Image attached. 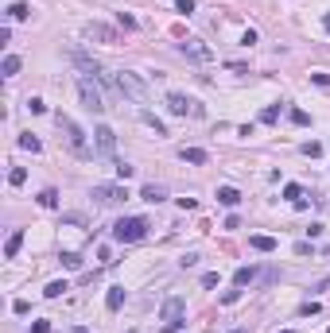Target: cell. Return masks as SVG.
Masks as SVG:
<instances>
[{"mask_svg": "<svg viewBox=\"0 0 330 333\" xmlns=\"http://www.w3.org/2000/svg\"><path fill=\"white\" fill-rule=\"evenodd\" d=\"M55 124H59L62 140H66V147H70V155H74V159H90V155H93V147H90V140H86V132L78 128L70 116H62V113L55 116Z\"/></svg>", "mask_w": 330, "mask_h": 333, "instance_id": "1", "label": "cell"}, {"mask_svg": "<svg viewBox=\"0 0 330 333\" xmlns=\"http://www.w3.org/2000/svg\"><path fill=\"white\" fill-rule=\"evenodd\" d=\"M70 62H74L78 70H82V78H93V82H105V86H117V74H105V66L97 62L93 55H86L82 47H74L70 51Z\"/></svg>", "mask_w": 330, "mask_h": 333, "instance_id": "2", "label": "cell"}, {"mask_svg": "<svg viewBox=\"0 0 330 333\" xmlns=\"http://www.w3.org/2000/svg\"><path fill=\"white\" fill-rule=\"evenodd\" d=\"M148 236V221L144 217H120L113 225V240L117 244H136V240H144Z\"/></svg>", "mask_w": 330, "mask_h": 333, "instance_id": "3", "label": "cell"}, {"mask_svg": "<svg viewBox=\"0 0 330 333\" xmlns=\"http://www.w3.org/2000/svg\"><path fill=\"white\" fill-rule=\"evenodd\" d=\"M117 89L128 97V101H136V105L148 101V86H144V78H140L136 70H120L117 74Z\"/></svg>", "mask_w": 330, "mask_h": 333, "instance_id": "4", "label": "cell"}, {"mask_svg": "<svg viewBox=\"0 0 330 333\" xmlns=\"http://www.w3.org/2000/svg\"><path fill=\"white\" fill-rule=\"evenodd\" d=\"M159 314H163V329L167 333H179L183 329V318H187V298H179V294H175V298H167Z\"/></svg>", "mask_w": 330, "mask_h": 333, "instance_id": "5", "label": "cell"}, {"mask_svg": "<svg viewBox=\"0 0 330 333\" xmlns=\"http://www.w3.org/2000/svg\"><path fill=\"white\" fill-rule=\"evenodd\" d=\"M90 198H93L97 205H124L128 198H132V194H128L124 186H109V182H97V186L90 190Z\"/></svg>", "mask_w": 330, "mask_h": 333, "instance_id": "6", "label": "cell"}, {"mask_svg": "<svg viewBox=\"0 0 330 333\" xmlns=\"http://www.w3.org/2000/svg\"><path fill=\"white\" fill-rule=\"evenodd\" d=\"M78 93H82V105L90 113H105V101H101V89L93 86V78H78Z\"/></svg>", "mask_w": 330, "mask_h": 333, "instance_id": "7", "label": "cell"}, {"mask_svg": "<svg viewBox=\"0 0 330 333\" xmlns=\"http://www.w3.org/2000/svg\"><path fill=\"white\" fill-rule=\"evenodd\" d=\"M167 109H171V116H187V113H191V116H202V113H206L198 101L183 97V93H167Z\"/></svg>", "mask_w": 330, "mask_h": 333, "instance_id": "8", "label": "cell"}, {"mask_svg": "<svg viewBox=\"0 0 330 333\" xmlns=\"http://www.w3.org/2000/svg\"><path fill=\"white\" fill-rule=\"evenodd\" d=\"M93 144H97V151H101L105 159H117V132L109 128V124H97V132H93Z\"/></svg>", "mask_w": 330, "mask_h": 333, "instance_id": "9", "label": "cell"}, {"mask_svg": "<svg viewBox=\"0 0 330 333\" xmlns=\"http://www.w3.org/2000/svg\"><path fill=\"white\" fill-rule=\"evenodd\" d=\"M179 51H183V58H191V62H214V51L202 43V39H183Z\"/></svg>", "mask_w": 330, "mask_h": 333, "instance_id": "10", "label": "cell"}, {"mask_svg": "<svg viewBox=\"0 0 330 333\" xmlns=\"http://www.w3.org/2000/svg\"><path fill=\"white\" fill-rule=\"evenodd\" d=\"M86 39H93V43H117V31L105 28V24H86Z\"/></svg>", "mask_w": 330, "mask_h": 333, "instance_id": "11", "label": "cell"}, {"mask_svg": "<svg viewBox=\"0 0 330 333\" xmlns=\"http://www.w3.org/2000/svg\"><path fill=\"white\" fill-rule=\"evenodd\" d=\"M179 159H183V163H195V167H202V163H210V155H206L202 147H179Z\"/></svg>", "mask_w": 330, "mask_h": 333, "instance_id": "12", "label": "cell"}, {"mask_svg": "<svg viewBox=\"0 0 330 333\" xmlns=\"http://www.w3.org/2000/svg\"><path fill=\"white\" fill-rule=\"evenodd\" d=\"M284 198L295 205V209H307V198H303V186H299V182H287V186H284Z\"/></svg>", "mask_w": 330, "mask_h": 333, "instance_id": "13", "label": "cell"}, {"mask_svg": "<svg viewBox=\"0 0 330 333\" xmlns=\"http://www.w3.org/2000/svg\"><path fill=\"white\" fill-rule=\"evenodd\" d=\"M256 279H260L256 267H237V271H233V283H237V287H253Z\"/></svg>", "mask_w": 330, "mask_h": 333, "instance_id": "14", "label": "cell"}, {"mask_svg": "<svg viewBox=\"0 0 330 333\" xmlns=\"http://www.w3.org/2000/svg\"><path fill=\"white\" fill-rule=\"evenodd\" d=\"M249 248H256V252H276V236L256 232V236H249Z\"/></svg>", "mask_w": 330, "mask_h": 333, "instance_id": "15", "label": "cell"}, {"mask_svg": "<svg viewBox=\"0 0 330 333\" xmlns=\"http://www.w3.org/2000/svg\"><path fill=\"white\" fill-rule=\"evenodd\" d=\"M20 248H24V229H16L12 236H8V244H4V256H8V260H16V256H20Z\"/></svg>", "mask_w": 330, "mask_h": 333, "instance_id": "16", "label": "cell"}, {"mask_svg": "<svg viewBox=\"0 0 330 333\" xmlns=\"http://www.w3.org/2000/svg\"><path fill=\"white\" fill-rule=\"evenodd\" d=\"M140 198H144V202H151V205H155V202H163V198H167V190H163V186H155V182H148V186L140 190Z\"/></svg>", "mask_w": 330, "mask_h": 333, "instance_id": "17", "label": "cell"}, {"mask_svg": "<svg viewBox=\"0 0 330 333\" xmlns=\"http://www.w3.org/2000/svg\"><path fill=\"white\" fill-rule=\"evenodd\" d=\"M218 202H222V205H237V202H241V190H233V186H218Z\"/></svg>", "mask_w": 330, "mask_h": 333, "instance_id": "18", "label": "cell"}, {"mask_svg": "<svg viewBox=\"0 0 330 333\" xmlns=\"http://www.w3.org/2000/svg\"><path fill=\"white\" fill-rule=\"evenodd\" d=\"M105 306H109V310H120V306H124V287H109Z\"/></svg>", "mask_w": 330, "mask_h": 333, "instance_id": "19", "label": "cell"}, {"mask_svg": "<svg viewBox=\"0 0 330 333\" xmlns=\"http://www.w3.org/2000/svg\"><path fill=\"white\" fill-rule=\"evenodd\" d=\"M28 16H31V4H24V0L8 4V20H28Z\"/></svg>", "mask_w": 330, "mask_h": 333, "instance_id": "20", "label": "cell"}, {"mask_svg": "<svg viewBox=\"0 0 330 333\" xmlns=\"http://www.w3.org/2000/svg\"><path fill=\"white\" fill-rule=\"evenodd\" d=\"M140 120H144L148 128H155V136H167V124H163V120H159L155 113H140Z\"/></svg>", "mask_w": 330, "mask_h": 333, "instance_id": "21", "label": "cell"}, {"mask_svg": "<svg viewBox=\"0 0 330 333\" xmlns=\"http://www.w3.org/2000/svg\"><path fill=\"white\" fill-rule=\"evenodd\" d=\"M20 147H24V151H31V155H39V151H43V144H39L31 132H24V136H20Z\"/></svg>", "mask_w": 330, "mask_h": 333, "instance_id": "22", "label": "cell"}, {"mask_svg": "<svg viewBox=\"0 0 330 333\" xmlns=\"http://www.w3.org/2000/svg\"><path fill=\"white\" fill-rule=\"evenodd\" d=\"M39 205H43V209H55V205H59V190H39Z\"/></svg>", "mask_w": 330, "mask_h": 333, "instance_id": "23", "label": "cell"}, {"mask_svg": "<svg viewBox=\"0 0 330 333\" xmlns=\"http://www.w3.org/2000/svg\"><path fill=\"white\" fill-rule=\"evenodd\" d=\"M20 66H24V62H20L16 55H8L4 62H0V70H4V78H16V74H20Z\"/></svg>", "mask_w": 330, "mask_h": 333, "instance_id": "24", "label": "cell"}, {"mask_svg": "<svg viewBox=\"0 0 330 333\" xmlns=\"http://www.w3.org/2000/svg\"><path fill=\"white\" fill-rule=\"evenodd\" d=\"M59 260H62V267H66V271H78V267H82V256H78V252H62Z\"/></svg>", "mask_w": 330, "mask_h": 333, "instance_id": "25", "label": "cell"}, {"mask_svg": "<svg viewBox=\"0 0 330 333\" xmlns=\"http://www.w3.org/2000/svg\"><path fill=\"white\" fill-rule=\"evenodd\" d=\"M62 290H70V287H66V279H55V283H47L43 294H47V298H62Z\"/></svg>", "mask_w": 330, "mask_h": 333, "instance_id": "26", "label": "cell"}, {"mask_svg": "<svg viewBox=\"0 0 330 333\" xmlns=\"http://www.w3.org/2000/svg\"><path fill=\"white\" fill-rule=\"evenodd\" d=\"M8 182H12V186H24V182H28V171H24V167H12V171H8Z\"/></svg>", "mask_w": 330, "mask_h": 333, "instance_id": "27", "label": "cell"}, {"mask_svg": "<svg viewBox=\"0 0 330 333\" xmlns=\"http://www.w3.org/2000/svg\"><path fill=\"white\" fill-rule=\"evenodd\" d=\"M291 124H299V128H307V124H311V113H303V109H291Z\"/></svg>", "mask_w": 330, "mask_h": 333, "instance_id": "28", "label": "cell"}, {"mask_svg": "<svg viewBox=\"0 0 330 333\" xmlns=\"http://www.w3.org/2000/svg\"><path fill=\"white\" fill-rule=\"evenodd\" d=\"M260 120H264V124H276V120H280V105H268V109L260 113Z\"/></svg>", "mask_w": 330, "mask_h": 333, "instance_id": "29", "label": "cell"}, {"mask_svg": "<svg viewBox=\"0 0 330 333\" xmlns=\"http://www.w3.org/2000/svg\"><path fill=\"white\" fill-rule=\"evenodd\" d=\"M113 171H117L120 178H132V174H136V167H128L124 159H117V163H113Z\"/></svg>", "mask_w": 330, "mask_h": 333, "instance_id": "30", "label": "cell"}, {"mask_svg": "<svg viewBox=\"0 0 330 333\" xmlns=\"http://www.w3.org/2000/svg\"><path fill=\"white\" fill-rule=\"evenodd\" d=\"M175 12H179V16H191V12H195V0H175Z\"/></svg>", "mask_w": 330, "mask_h": 333, "instance_id": "31", "label": "cell"}, {"mask_svg": "<svg viewBox=\"0 0 330 333\" xmlns=\"http://www.w3.org/2000/svg\"><path fill=\"white\" fill-rule=\"evenodd\" d=\"M303 155H311V159H315V155H322V144H318V140H311V144H303Z\"/></svg>", "mask_w": 330, "mask_h": 333, "instance_id": "32", "label": "cell"}, {"mask_svg": "<svg viewBox=\"0 0 330 333\" xmlns=\"http://www.w3.org/2000/svg\"><path fill=\"white\" fill-rule=\"evenodd\" d=\"M237 298H241V287H237V290H225V294H222V302H225V306H233Z\"/></svg>", "mask_w": 330, "mask_h": 333, "instance_id": "33", "label": "cell"}, {"mask_svg": "<svg viewBox=\"0 0 330 333\" xmlns=\"http://www.w3.org/2000/svg\"><path fill=\"white\" fill-rule=\"evenodd\" d=\"M241 47H256V31H253V28H249L245 35H241Z\"/></svg>", "mask_w": 330, "mask_h": 333, "instance_id": "34", "label": "cell"}, {"mask_svg": "<svg viewBox=\"0 0 330 333\" xmlns=\"http://www.w3.org/2000/svg\"><path fill=\"white\" fill-rule=\"evenodd\" d=\"M28 109H31V113H35V116H39V113H47V105L39 101V97H31V101H28Z\"/></svg>", "mask_w": 330, "mask_h": 333, "instance_id": "35", "label": "cell"}, {"mask_svg": "<svg viewBox=\"0 0 330 333\" xmlns=\"http://www.w3.org/2000/svg\"><path fill=\"white\" fill-rule=\"evenodd\" d=\"M117 20H120V28H136V16H128V12H120Z\"/></svg>", "mask_w": 330, "mask_h": 333, "instance_id": "36", "label": "cell"}, {"mask_svg": "<svg viewBox=\"0 0 330 333\" xmlns=\"http://www.w3.org/2000/svg\"><path fill=\"white\" fill-rule=\"evenodd\" d=\"M12 310H16V314H28L31 306H28V298H16V302H12Z\"/></svg>", "mask_w": 330, "mask_h": 333, "instance_id": "37", "label": "cell"}, {"mask_svg": "<svg viewBox=\"0 0 330 333\" xmlns=\"http://www.w3.org/2000/svg\"><path fill=\"white\" fill-rule=\"evenodd\" d=\"M311 82H315V86H322V89H326V86H330V74H311Z\"/></svg>", "mask_w": 330, "mask_h": 333, "instance_id": "38", "label": "cell"}, {"mask_svg": "<svg viewBox=\"0 0 330 333\" xmlns=\"http://www.w3.org/2000/svg\"><path fill=\"white\" fill-rule=\"evenodd\" d=\"M97 260H101V263L109 267V263H113V252H109V248H97Z\"/></svg>", "mask_w": 330, "mask_h": 333, "instance_id": "39", "label": "cell"}, {"mask_svg": "<svg viewBox=\"0 0 330 333\" xmlns=\"http://www.w3.org/2000/svg\"><path fill=\"white\" fill-rule=\"evenodd\" d=\"M202 287H218V271H206L202 275Z\"/></svg>", "mask_w": 330, "mask_h": 333, "instance_id": "40", "label": "cell"}, {"mask_svg": "<svg viewBox=\"0 0 330 333\" xmlns=\"http://www.w3.org/2000/svg\"><path fill=\"white\" fill-rule=\"evenodd\" d=\"M31 333H51V321H35V325H31Z\"/></svg>", "mask_w": 330, "mask_h": 333, "instance_id": "41", "label": "cell"}, {"mask_svg": "<svg viewBox=\"0 0 330 333\" xmlns=\"http://www.w3.org/2000/svg\"><path fill=\"white\" fill-rule=\"evenodd\" d=\"M322 28H326V31H330V12H326V16H322Z\"/></svg>", "mask_w": 330, "mask_h": 333, "instance_id": "42", "label": "cell"}, {"mask_svg": "<svg viewBox=\"0 0 330 333\" xmlns=\"http://www.w3.org/2000/svg\"><path fill=\"white\" fill-rule=\"evenodd\" d=\"M70 333H90V329H86V325H74V329H70Z\"/></svg>", "mask_w": 330, "mask_h": 333, "instance_id": "43", "label": "cell"}, {"mask_svg": "<svg viewBox=\"0 0 330 333\" xmlns=\"http://www.w3.org/2000/svg\"><path fill=\"white\" fill-rule=\"evenodd\" d=\"M229 333H241V329H229Z\"/></svg>", "mask_w": 330, "mask_h": 333, "instance_id": "44", "label": "cell"}, {"mask_svg": "<svg viewBox=\"0 0 330 333\" xmlns=\"http://www.w3.org/2000/svg\"><path fill=\"white\" fill-rule=\"evenodd\" d=\"M284 333H295V329H284Z\"/></svg>", "mask_w": 330, "mask_h": 333, "instance_id": "45", "label": "cell"}]
</instances>
